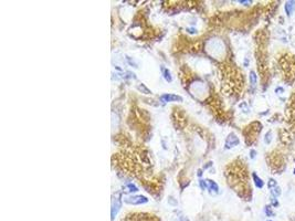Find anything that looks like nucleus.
I'll list each match as a JSON object with an SVG mask.
<instances>
[{
    "label": "nucleus",
    "instance_id": "obj_1",
    "mask_svg": "<svg viewBox=\"0 0 295 221\" xmlns=\"http://www.w3.org/2000/svg\"><path fill=\"white\" fill-rule=\"evenodd\" d=\"M124 202L128 205H143L148 202V199L145 196H129V197H124Z\"/></svg>",
    "mask_w": 295,
    "mask_h": 221
},
{
    "label": "nucleus",
    "instance_id": "obj_2",
    "mask_svg": "<svg viewBox=\"0 0 295 221\" xmlns=\"http://www.w3.org/2000/svg\"><path fill=\"white\" fill-rule=\"evenodd\" d=\"M239 143H240V140H239V138L237 137V135H235V133H230L226 139V148L227 149L232 148V147L239 145Z\"/></svg>",
    "mask_w": 295,
    "mask_h": 221
},
{
    "label": "nucleus",
    "instance_id": "obj_3",
    "mask_svg": "<svg viewBox=\"0 0 295 221\" xmlns=\"http://www.w3.org/2000/svg\"><path fill=\"white\" fill-rule=\"evenodd\" d=\"M122 207V201L119 198H114L112 201V210H111V216H112V220H114L117 215V212L119 211Z\"/></svg>",
    "mask_w": 295,
    "mask_h": 221
},
{
    "label": "nucleus",
    "instance_id": "obj_4",
    "mask_svg": "<svg viewBox=\"0 0 295 221\" xmlns=\"http://www.w3.org/2000/svg\"><path fill=\"white\" fill-rule=\"evenodd\" d=\"M160 100H162L164 103H167V102H182L181 96L176 95V94H164V95L160 96Z\"/></svg>",
    "mask_w": 295,
    "mask_h": 221
},
{
    "label": "nucleus",
    "instance_id": "obj_5",
    "mask_svg": "<svg viewBox=\"0 0 295 221\" xmlns=\"http://www.w3.org/2000/svg\"><path fill=\"white\" fill-rule=\"evenodd\" d=\"M284 10H285V13L289 17H291L295 10V1H286L284 5Z\"/></svg>",
    "mask_w": 295,
    "mask_h": 221
},
{
    "label": "nucleus",
    "instance_id": "obj_6",
    "mask_svg": "<svg viewBox=\"0 0 295 221\" xmlns=\"http://www.w3.org/2000/svg\"><path fill=\"white\" fill-rule=\"evenodd\" d=\"M207 188H208L210 191H214V192H218V190H219V187H218V185L216 183H214L213 180H210V179H207Z\"/></svg>",
    "mask_w": 295,
    "mask_h": 221
},
{
    "label": "nucleus",
    "instance_id": "obj_7",
    "mask_svg": "<svg viewBox=\"0 0 295 221\" xmlns=\"http://www.w3.org/2000/svg\"><path fill=\"white\" fill-rule=\"evenodd\" d=\"M252 177H253V180H254V183H255V186L257 187V188H263V186H264V183H263V180L261 179L259 176H257L255 172H253L252 174Z\"/></svg>",
    "mask_w": 295,
    "mask_h": 221
},
{
    "label": "nucleus",
    "instance_id": "obj_8",
    "mask_svg": "<svg viewBox=\"0 0 295 221\" xmlns=\"http://www.w3.org/2000/svg\"><path fill=\"white\" fill-rule=\"evenodd\" d=\"M162 75H164V79H165L166 81H167V82H171V81H173V78H171L170 71L168 70V69H165V67H162Z\"/></svg>",
    "mask_w": 295,
    "mask_h": 221
},
{
    "label": "nucleus",
    "instance_id": "obj_9",
    "mask_svg": "<svg viewBox=\"0 0 295 221\" xmlns=\"http://www.w3.org/2000/svg\"><path fill=\"white\" fill-rule=\"evenodd\" d=\"M249 80H250V84L254 87L255 85H257V74H255L254 71H251V72H250Z\"/></svg>",
    "mask_w": 295,
    "mask_h": 221
},
{
    "label": "nucleus",
    "instance_id": "obj_10",
    "mask_svg": "<svg viewBox=\"0 0 295 221\" xmlns=\"http://www.w3.org/2000/svg\"><path fill=\"white\" fill-rule=\"evenodd\" d=\"M137 89H138V91H140V92L144 94H151V91L149 90V89H147V87L145 86V84H143V83L137 85Z\"/></svg>",
    "mask_w": 295,
    "mask_h": 221
},
{
    "label": "nucleus",
    "instance_id": "obj_11",
    "mask_svg": "<svg viewBox=\"0 0 295 221\" xmlns=\"http://www.w3.org/2000/svg\"><path fill=\"white\" fill-rule=\"evenodd\" d=\"M125 187L127 188V189H129L128 191H130V192H137L138 191V188H137L134 183H126L125 185Z\"/></svg>",
    "mask_w": 295,
    "mask_h": 221
},
{
    "label": "nucleus",
    "instance_id": "obj_12",
    "mask_svg": "<svg viewBox=\"0 0 295 221\" xmlns=\"http://www.w3.org/2000/svg\"><path fill=\"white\" fill-rule=\"evenodd\" d=\"M271 140H272V132L270 131L268 132L265 134V137H264V143L265 144H270L271 143Z\"/></svg>",
    "mask_w": 295,
    "mask_h": 221
},
{
    "label": "nucleus",
    "instance_id": "obj_13",
    "mask_svg": "<svg viewBox=\"0 0 295 221\" xmlns=\"http://www.w3.org/2000/svg\"><path fill=\"white\" fill-rule=\"evenodd\" d=\"M271 192H272V195H273V197H279V196L281 195V189H280V187H275V188H273L272 190H271Z\"/></svg>",
    "mask_w": 295,
    "mask_h": 221
},
{
    "label": "nucleus",
    "instance_id": "obj_14",
    "mask_svg": "<svg viewBox=\"0 0 295 221\" xmlns=\"http://www.w3.org/2000/svg\"><path fill=\"white\" fill-rule=\"evenodd\" d=\"M264 211H265V213L268 215V217H273L274 216V212L272 211V208L270 206H266L265 208H264Z\"/></svg>",
    "mask_w": 295,
    "mask_h": 221
},
{
    "label": "nucleus",
    "instance_id": "obj_15",
    "mask_svg": "<svg viewBox=\"0 0 295 221\" xmlns=\"http://www.w3.org/2000/svg\"><path fill=\"white\" fill-rule=\"evenodd\" d=\"M268 187L269 188H271V189H273V188H275V187H278V183H276V181L274 180V179H270L269 183H268Z\"/></svg>",
    "mask_w": 295,
    "mask_h": 221
},
{
    "label": "nucleus",
    "instance_id": "obj_16",
    "mask_svg": "<svg viewBox=\"0 0 295 221\" xmlns=\"http://www.w3.org/2000/svg\"><path fill=\"white\" fill-rule=\"evenodd\" d=\"M199 183H200V187H201V189L202 190H205L206 188H207V181L206 180H202V179H201V180L199 181Z\"/></svg>",
    "mask_w": 295,
    "mask_h": 221
},
{
    "label": "nucleus",
    "instance_id": "obj_17",
    "mask_svg": "<svg viewBox=\"0 0 295 221\" xmlns=\"http://www.w3.org/2000/svg\"><path fill=\"white\" fill-rule=\"evenodd\" d=\"M127 61H128V63H129L130 65H134V67H138V64L134 61V60H132L130 58H127Z\"/></svg>",
    "mask_w": 295,
    "mask_h": 221
},
{
    "label": "nucleus",
    "instance_id": "obj_18",
    "mask_svg": "<svg viewBox=\"0 0 295 221\" xmlns=\"http://www.w3.org/2000/svg\"><path fill=\"white\" fill-rule=\"evenodd\" d=\"M271 201H272V206L273 207H278L279 206V201L276 200V198H275V197L271 198Z\"/></svg>",
    "mask_w": 295,
    "mask_h": 221
},
{
    "label": "nucleus",
    "instance_id": "obj_19",
    "mask_svg": "<svg viewBox=\"0 0 295 221\" xmlns=\"http://www.w3.org/2000/svg\"><path fill=\"white\" fill-rule=\"evenodd\" d=\"M255 155H257V151H255L254 149H251V150H250V157H251L252 159H254Z\"/></svg>",
    "mask_w": 295,
    "mask_h": 221
},
{
    "label": "nucleus",
    "instance_id": "obj_20",
    "mask_svg": "<svg viewBox=\"0 0 295 221\" xmlns=\"http://www.w3.org/2000/svg\"><path fill=\"white\" fill-rule=\"evenodd\" d=\"M275 92H276V93H278V92H279V93H283V92H284V90H283V89H282V87H278V89H275Z\"/></svg>",
    "mask_w": 295,
    "mask_h": 221
},
{
    "label": "nucleus",
    "instance_id": "obj_21",
    "mask_svg": "<svg viewBox=\"0 0 295 221\" xmlns=\"http://www.w3.org/2000/svg\"><path fill=\"white\" fill-rule=\"evenodd\" d=\"M180 221H189V220H188V219H187V218H185V217H184V218L180 219Z\"/></svg>",
    "mask_w": 295,
    "mask_h": 221
},
{
    "label": "nucleus",
    "instance_id": "obj_22",
    "mask_svg": "<svg viewBox=\"0 0 295 221\" xmlns=\"http://www.w3.org/2000/svg\"><path fill=\"white\" fill-rule=\"evenodd\" d=\"M202 175V172H201V170H198V176H201Z\"/></svg>",
    "mask_w": 295,
    "mask_h": 221
},
{
    "label": "nucleus",
    "instance_id": "obj_23",
    "mask_svg": "<svg viewBox=\"0 0 295 221\" xmlns=\"http://www.w3.org/2000/svg\"><path fill=\"white\" fill-rule=\"evenodd\" d=\"M269 221H272V220H269Z\"/></svg>",
    "mask_w": 295,
    "mask_h": 221
}]
</instances>
